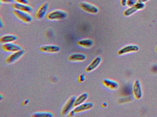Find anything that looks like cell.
Segmentation results:
<instances>
[{"instance_id":"4fadbf2b","label":"cell","mask_w":157,"mask_h":117,"mask_svg":"<svg viewBox=\"0 0 157 117\" xmlns=\"http://www.w3.org/2000/svg\"><path fill=\"white\" fill-rule=\"evenodd\" d=\"M13 7L15 9L20 10L22 11H24L27 12H30L33 11V8L29 5L28 4H24L19 3V2H14L13 4Z\"/></svg>"},{"instance_id":"277c9868","label":"cell","mask_w":157,"mask_h":117,"mask_svg":"<svg viewBox=\"0 0 157 117\" xmlns=\"http://www.w3.org/2000/svg\"><path fill=\"white\" fill-rule=\"evenodd\" d=\"M15 15L22 22L25 23H30L33 20V18L29 12L22 11L18 9H14L13 11Z\"/></svg>"},{"instance_id":"9c48e42d","label":"cell","mask_w":157,"mask_h":117,"mask_svg":"<svg viewBox=\"0 0 157 117\" xmlns=\"http://www.w3.org/2000/svg\"><path fill=\"white\" fill-rule=\"evenodd\" d=\"M2 49L4 51L8 52H15V51H21L22 49L21 47L19 45H17L16 44L13 43H7V44H4L2 45Z\"/></svg>"},{"instance_id":"d4e9b609","label":"cell","mask_w":157,"mask_h":117,"mask_svg":"<svg viewBox=\"0 0 157 117\" xmlns=\"http://www.w3.org/2000/svg\"><path fill=\"white\" fill-rule=\"evenodd\" d=\"M85 80H86V77H85V76H84V75L82 74V75H81V76L79 77V81L82 82V81H84Z\"/></svg>"},{"instance_id":"44dd1931","label":"cell","mask_w":157,"mask_h":117,"mask_svg":"<svg viewBox=\"0 0 157 117\" xmlns=\"http://www.w3.org/2000/svg\"><path fill=\"white\" fill-rule=\"evenodd\" d=\"M134 6L136 7L138 11H140V10H143L145 8V4L142 2L137 1Z\"/></svg>"},{"instance_id":"7c38bea8","label":"cell","mask_w":157,"mask_h":117,"mask_svg":"<svg viewBox=\"0 0 157 117\" xmlns=\"http://www.w3.org/2000/svg\"><path fill=\"white\" fill-rule=\"evenodd\" d=\"M102 83L106 87L112 90H116L120 87V84L117 81L111 79H104L102 81Z\"/></svg>"},{"instance_id":"2e32d148","label":"cell","mask_w":157,"mask_h":117,"mask_svg":"<svg viewBox=\"0 0 157 117\" xmlns=\"http://www.w3.org/2000/svg\"><path fill=\"white\" fill-rule=\"evenodd\" d=\"M18 37L14 35H6L0 38V42L1 44L12 43L17 40Z\"/></svg>"},{"instance_id":"484cf974","label":"cell","mask_w":157,"mask_h":117,"mask_svg":"<svg viewBox=\"0 0 157 117\" xmlns=\"http://www.w3.org/2000/svg\"><path fill=\"white\" fill-rule=\"evenodd\" d=\"M128 0H121V4L122 6L125 7L127 6V3Z\"/></svg>"},{"instance_id":"8992f818","label":"cell","mask_w":157,"mask_h":117,"mask_svg":"<svg viewBox=\"0 0 157 117\" xmlns=\"http://www.w3.org/2000/svg\"><path fill=\"white\" fill-rule=\"evenodd\" d=\"M75 96H72L67 101V102L65 103L64 106L63 107V109L61 110V114L62 115L65 116V115L68 114L70 111L72 110V107H74V104L75 100Z\"/></svg>"},{"instance_id":"7402d4cb","label":"cell","mask_w":157,"mask_h":117,"mask_svg":"<svg viewBox=\"0 0 157 117\" xmlns=\"http://www.w3.org/2000/svg\"><path fill=\"white\" fill-rule=\"evenodd\" d=\"M137 1H138V0H128L127 3V6H128L129 7H133L136 5Z\"/></svg>"},{"instance_id":"4316f807","label":"cell","mask_w":157,"mask_h":117,"mask_svg":"<svg viewBox=\"0 0 157 117\" xmlns=\"http://www.w3.org/2000/svg\"><path fill=\"white\" fill-rule=\"evenodd\" d=\"M68 114H69V116L70 117H72V116H74L75 114V112L74 111V110H71L70 111V112L68 113Z\"/></svg>"},{"instance_id":"e0dca14e","label":"cell","mask_w":157,"mask_h":117,"mask_svg":"<svg viewBox=\"0 0 157 117\" xmlns=\"http://www.w3.org/2000/svg\"><path fill=\"white\" fill-rule=\"evenodd\" d=\"M88 96L89 95L87 93H84L81 95H79L78 97L75 98L74 104V107H76L79 105L84 103L86 100L88 99Z\"/></svg>"},{"instance_id":"30bf717a","label":"cell","mask_w":157,"mask_h":117,"mask_svg":"<svg viewBox=\"0 0 157 117\" xmlns=\"http://www.w3.org/2000/svg\"><path fill=\"white\" fill-rule=\"evenodd\" d=\"M102 62V58L101 56H97L94 58L91 63L86 67V72H91L95 69H96L98 66H100Z\"/></svg>"},{"instance_id":"4dcf8cb0","label":"cell","mask_w":157,"mask_h":117,"mask_svg":"<svg viewBox=\"0 0 157 117\" xmlns=\"http://www.w3.org/2000/svg\"><path fill=\"white\" fill-rule=\"evenodd\" d=\"M2 98H3V97H2V95H1V100H2Z\"/></svg>"},{"instance_id":"7a4b0ae2","label":"cell","mask_w":157,"mask_h":117,"mask_svg":"<svg viewBox=\"0 0 157 117\" xmlns=\"http://www.w3.org/2000/svg\"><path fill=\"white\" fill-rule=\"evenodd\" d=\"M80 8L84 11L86 12L96 14L98 13L100 9L96 5H94L93 4H91L88 2H82L79 4Z\"/></svg>"},{"instance_id":"5bb4252c","label":"cell","mask_w":157,"mask_h":117,"mask_svg":"<svg viewBox=\"0 0 157 117\" xmlns=\"http://www.w3.org/2000/svg\"><path fill=\"white\" fill-rule=\"evenodd\" d=\"M40 51L48 53H57L60 51L61 48L57 45H45L40 48Z\"/></svg>"},{"instance_id":"5b68a950","label":"cell","mask_w":157,"mask_h":117,"mask_svg":"<svg viewBox=\"0 0 157 117\" xmlns=\"http://www.w3.org/2000/svg\"><path fill=\"white\" fill-rule=\"evenodd\" d=\"M140 50V47L134 44H131L127 45L123 48H122L121 49H120L118 51V55H124L127 53H133V52H136V51H139Z\"/></svg>"},{"instance_id":"cb8c5ba5","label":"cell","mask_w":157,"mask_h":117,"mask_svg":"<svg viewBox=\"0 0 157 117\" xmlns=\"http://www.w3.org/2000/svg\"><path fill=\"white\" fill-rule=\"evenodd\" d=\"M15 0H1V2L2 3H6V4H9L11 2H14Z\"/></svg>"},{"instance_id":"ffe728a7","label":"cell","mask_w":157,"mask_h":117,"mask_svg":"<svg viewBox=\"0 0 157 117\" xmlns=\"http://www.w3.org/2000/svg\"><path fill=\"white\" fill-rule=\"evenodd\" d=\"M137 11L138 10L136 8V7L133 6V7H129L127 9H125L124 11L123 14L125 16H129L135 14Z\"/></svg>"},{"instance_id":"f1b7e54d","label":"cell","mask_w":157,"mask_h":117,"mask_svg":"<svg viewBox=\"0 0 157 117\" xmlns=\"http://www.w3.org/2000/svg\"><path fill=\"white\" fill-rule=\"evenodd\" d=\"M0 23H1V28H2L4 27V24H3V23H2V21L1 20Z\"/></svg>"},{"instance_id":"ac0fdd59","label":"cell","mask_w":157,"mask_h":117,"mask_svg":"<svg viewBox=\"0 0 157 117\" xmlns=\"http://www.w3.org/2000/svg\"><path fill=\"white\" fill-rule=\"evenodd\" d=\"M78 44L81 46L84 47V48H90L93 46V40H91L90 39H81L78 42Z\"/></svg>"},{"instance_id":"f546056e","label":"cell","mask_w":157,"mask_h":117,"mask_svg":"<svg viewBox=\"0 0 157 117\" xmlns=\"http://www.w3.org/2000/svg\"><path fill=\"white\" fill-rule=\"evenodd\" d=\"M29 100H27V101H25V102H24V104H27V103H28V102H29Z\"/></svg>"},{"instance_id":"9a60e30c","label":"cell","mask_w":157,"mask_h":117,"mask_svg":"<svg viewBox=\"0 0 157 117\" xmlns=\"http://www.w3.org/2000/svg\"><path fill=\"white\" fill-rule=\"evenodd\" d=\"M86 58V55L83 53H73L69 56L68 59L71 62H83Z\"/></svg>"},{"instance_id":"83f0119b","label":"cell","mask_w":157,"mask_h":117,"mask_svg":"<svg viewBox=\"0 0 157 117\" xmlns=\"http://www.w3.org/2000/svg\"><path fill=\"white\" fill-rule=\"evenodd\" d=\"M150 0H138V1H140V2H142L144 3H145V2H147L148 1H149Z\"/></svg>"},{"instance_id":"6da1fadb","label":"cell","mask_w":157,"mask_h":117,"mask_svg":"<svg viewBox=\"0 0 157 117\" xmlns=\"http://www.w3.org/2000/svg\"><path fill=\"white\" fill-rule=\"evenodd\" d=\"M67 17V13L61 9H56L47 15V18L49 20H63Z\"/></svg>"},{"instance_id":"d6986e66","label":"cell","mask_w":157,"mask_h":117,"mask_svg":"<svg viewBox=\"0 0 157 117\" xmlns=\"http://www.w3.org/2000/svg\"><path fill=\"white\" fill-rule=\"evenodd\" d=\"M34 117H52L54 114L50 112H36L31 115Z\"/></svg>"},{"instance_id":"3957f363","label":"cell","mask_w":157,"mask_h":117,"mask_svg":"<svg viewBox=\"0 0 157 117\" xmlns=\"http://www.w3.org/2000/svg\"><path fill=\"white\" fill-rule=\"evenodd\" d=\"M133 95L136 100H139L142 98L143 96V90L141 81L140 80H136L134 81L132 88Z\"/></svg>"},{"instance_id":"8fae6325","label":"cell","mask_w":157,"mask_h":117,"mask_svg":"<svg viewBox=\"0 0 157 117\" xmlns=\"http://www.w3.org/2000/svg\"><path fill=\"white\" fill-rule=\"evenodd\" d=\"M94 107V104L93 102H84L78 106L75 107L74 109L75 113H78L81 112H83L85 111L91 110Z\"/></svg>"},{"instance_id":"52a82bcc","label":"cell","mask_w":157,"mask_h":117,"mask_svg":"<svg viewBox=\"0 0 157 117\" xmlns=\"http://www.w3.org/2000/svg\"><path fill=\"white\" fill-rule=\"evenodd\" d=\"M49 7L48 2H44L38 9L36 14V18L38 20H42L47 14Z\"/></svg>"},{"instance_id":"603a6c76","label":"cell","mask_w":157,"mask_h":117,"mask_svg":"<svg viewBox=\"0 0 157 117\" xmlns=\"http://www.w3.org/2000/svg\"><path fill=\"white\" fill-rule=\"evenodd\" d=\"M17 2L22 3L24 4H29V0H15Z\"/></svg>"},{"instance_id":"ba28073f","label":"cell","mask_w":157,"mask_h":117,"mask_svg":"<svg viewBox=\"0 0 157 117\" xmlns=\"http://www.w3.org/2000/svg\"><path fill=\"white\" fill-rule=\"evenodd\" d=\"M24 53L25 51L22 49L19 51L13 52L8 57L6 62L7 64H12L21 58Z\"/></svg>"}]
</instances>
